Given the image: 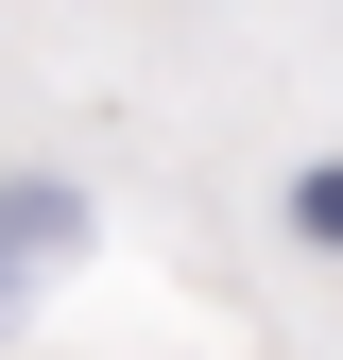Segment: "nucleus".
Instances as JSON below:
<instances>
[{"label":"nucleus","instance_id":"f257e3e1","mask_svg":"<svg viewBox=\"0 0 343 360\" xmlns=\"http://www.w3.org/2000/svg\"><path fill=\"white\" fill-rule=\"evenodd\" d=\"M69 257H86V189L69 172H0V326H18Z\"/></svg>","mask_w":343,"mask_h":360},{"label":"nucleus","instance_id":"f03ea898","mask_svg":"<svg viewBox=\"0 0 343 360\" xmlns=\"http://www.w3.org/2000/svg\"><path fill=\"white\" fill-rule=\"evenodd\" d=\"M292 240H309V257H343V155H309V172H292Z\"/></svg>","mask_w":343,"mask_h":360}]
</instances>
